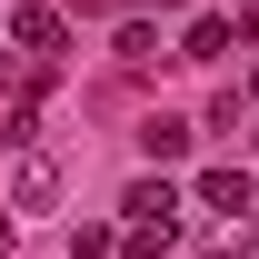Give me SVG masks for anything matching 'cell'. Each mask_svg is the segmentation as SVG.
<instances>
[{
	"label": "cell",
	"mask_w": 259,
	"mask_h": 259,
	"mask_svg": "<svg viewBox=\"0 0 259 259\" xmlns=\"http://www.w3.org/2000/svg\"><path fill=\"white\" fill-rule=\"evenodd\" d=\"M160 10H180V0H160Z\"/></svg>",
	"instance_id": "30bf717a"
},
{
	"label": "cell",
	"mask_w": 259,
	"mask_h": 259,
	"mask_svg": "<svg viewBox=\"0 0 259 259\" xmlns=\"http://www.w3.org/2000/svg\"><path fill=\"white\" fill-rule=\"evenodd\" d=\"M140 150H150V160H190V120H140Z\"/></svg>",
	"instance_id": "277c9868"
},
{
	"label": "cell",
	"mask_w": 259,
	"mask_h": 259,
	"mask_svg": "<svg viewBox=\"0 0 259 259\" xmlns=\"http://www.w3.org/2000/svg\"><path fill=\"white\" fill-rule=\"evenodd\" d=\"M180 50H190V60H229V20H220V10H209V20H190V40H180Z\"/></svg>",
	"instance_id": "8992f818"
},
{
	"label": "cell",
	"mask_w": 259,
	"mask_h": 259,
	"mask_svg": "<svg viewBox=\"0 0 259 259\" xmlns=\"http://www.w3.org/2000/svg\"><path fill=\"white\" fill-rule=\"evenodd\" d=\"M0 259H10V220H0Z\"/></svg>",
	"instance_id": "9c48e42d"
},
{
	"label": "cell",
	"mask_w": 259,
	"mask_h": 259,
	"mask_svg": "<svg viewBox=\"0 0 259 259\" xmlns=\"http://www.w3.org/2000/svg\"><path fill=\"white\" fill-rule=\"evenodd\" d=\"M10 199H20V209H50V199H60V169H50V160H20Z\"/></svg>",
	"instance_id": "5b68a950"
},
{
	"label": "cell",
	"mask_w": 259,
	"mask_h": 259,
	"mask_svg": "<svg viewBox=\"0 0 259 259\" xmlns=\"http://www.w3.org/2000/svg\"><path fill=\"white\" fill-rule=\"evenodd\" d=\"M190 199H199V209H249V169H199V180H190Z\"/></svg>",
	"instance_id": "3957f363"
},
{
	"label": "cell",
	"mask_w": 259,
	"mask_h": 259,
	"mask_svg": "<svg viewBox=\"0 0 259 259\" xmlns=\"http://www.w3.org/2000/svg\"><path fill=\"white\" fill-rule=\"evenodd\" d=\"M120 209H130V249L140 259H160L169 239H180V190H169V180H130Z\"/></svg>",
	"instance_id": "6da1fadb"
},
{
	"label": "cell",
	"mask_w": 259,
	"mask_h": 259,
	"mask_svg": "<svg viewBox=\"0 0 259 259\" xmlns=\"http://www.w3.org/2000/svg\"><path fill=\"white\" fill-rule=\"evenodd\" d=\"M120 239H110V220H80V239H70V259H110Z\"/></svg>",
	"instance_id": "ba28073f"
},
{
	"label": "cell",
	"mask_w": 259,
	"mask_h": 259,
	"mask_svg": "<svg viewBox=\"0 0 259 259\" xmlns=\"http://www.w3.org/2000/svg\"><path fill=\"white\" fill-rule=\"evenodd\" d=\"M120 60H130V70L160 60V30H150V20H120Z\"/></svg>",
	"instance_id": "52a82bcc"
},
{
	"label": "cell",
	"mask_w": 259,
	"mask_h": 259,
	"mask_svg": "<svg viewBox=\"0 0 259 259\" xmlns=\"http://www.w3.org/2000/svg\"><path fill=\"white\" fill-rule=\"evenodd\" d=\"M10 40H20V50H30V60H50V50H60V10H40V0H30V10H10Z\"/></svg>",
	"instance_id": "7a4b0ae2"
}]
</instances>
